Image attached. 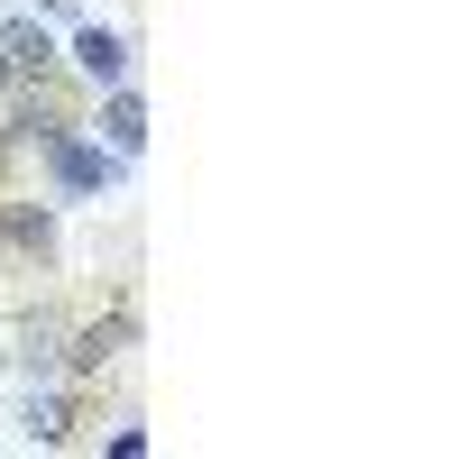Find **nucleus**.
Masks as SVG:
<instances>
[{
	"instance_id": "39448f33",
	"label": "nucleus",
	"mask_w": 459,
	"mask_h": 459,
	"mask_svg": "<svg viewBox=\"0 0 459 459\" xmlns=\"http://www.w3.org/2000/svg\"><path fill=\"white\" fill-rule=\"evenodd\" d=\"M74 423H83V395H74V386H37V395H28V441L65 450V441H74Z\"/></svg>"
},
{
	"instance_id": "423d86ee",
	"label": "nucleus",
	"mask_w": 459,
	"mask_h": 459,
	"mask_svg": "<svg viewBox=\"0 0 459 459\" xmlns=\"http://www.w3.org/2000/svg\"><path fill=\"white\" fill-rule=\"evenodd\" d=\"M74 65H83V83H129V37H110V28H83L74 37Z\"/></svg>"
},
{
	"instance_id": "0eeeda50",
	"label": "nucleus",
	"mask_w": 459,
	"mask_h": 459,
	"mask_svg": "<svg viewBox=\"0 0 459 459\" xmlns=\"http://www.w3.org/2000/svg\"><path fill=\"white\" fill-rule=\"evenodd\" d=\"M101 147H120V157H138V147H147V110H138L129 83H110V101H101Z\"/></svg>"
},
{
	"instance_id": "7ed1b4c3",
	"label": "nucleus",
	"mask_w": 459,
	"mask_h": 459,
	"mask_svg": "<svg viewBox=\"0 0 459 459\" xmlns=\"http://www.w3.org/2000/svg\"><path fill=\"white\" fill-rule=\"evenodd\" d=\"M0 239L10 248H28L37 266L56 257V221H47V203H28V194H0Z\"/></svg>"
},
{
	"instance_id": "20e7f679",
	"label": "nucleus",
	"mask_w": 459,
	"mask_h": 459,
	"mask_svg": "<svg viewBox=\"0 0 459 459\" xmlns=\"http://www.w3.org/2000/svg\"><path fill=\"white\" fill-rule=\"evenodd\" d=\"M120 350H129V313H101V322H83V331H74L65 368H74V377H101V368L120 359Z\"/></svg>"
},
{
	"instance_id": "6e6552de",
	"label": "nucleus",
	"mask_w": 459,
	"mask_h": 459,
	"mask_svg": "<svg viewBox=\"0 0 459 459\" xmlns=\"http://www.w3.org/2000/svg\"><path fill=\"white\" fill-rule=\"evenodd\" d=\"M0 92H10V83H0Z\"/></svg>"
},
{
	"instance_id": "f03ea898",
	"label": "nucleus",
	"mask_w": 459,
	"mask_h": 459,
	"mask_svg": "<svg viewBox=\"0 0 459 459\" xmlns=\"http://www.w3.org/2000/svg\"><path fill=\"white\" fill-rule=\"evenodd\" d=\"M37 157H47V175H56V194H101V184H110V157H92V147L74 138V129H56L47 147H37Z\"/></svg>"
},
{
	"instance_id": "f257e3e1",
	"label": "nucleus",
	"mask_w": 459,
	"mask_h": 459,
	"mask_svg": "<svg viewBox=\"0 0 459 459\" xmlns=\"http://www.w3.org/2000/svg\"><path fill=\"white\" fill-rule=\"evenodd\" d=\"M47 74H56V47H47V28H37V19H10V28H0V83H47Z\"/></svg>"
}]
</instances>
